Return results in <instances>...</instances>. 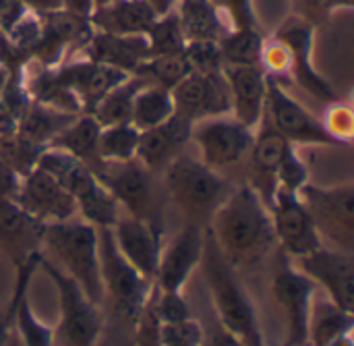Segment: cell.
I'll use <instances>...</instances> for the list:
<instances>
[{"label":"cell","mask_w":354,"mask_h":346,"mask_svg":"<svg viewBox=\"0 0 354 346\" xmlns=\"http://www.w3.org/2000/svg\"><path fill=\"white\" fill-rule=\"evenodd\" d=\"M207 233L234 270L255 266L276 249L270 210L247 183L234 187L216 210Z\"/></svg>","instance_id":"cell-1"},{"label":"cell","mask_w":354,"mask_h":346,"mask_svg":"<svg viewBox=\"0 0 354 346\" xmlns=\"http://www.w3.org/2000/svg\"><path fill=\"white\" fill-rule=\"evenodd\" d=\"M199 268L203 270L207 295L216 313V322L230 332L243 346H266L257 307L226 257L220 253L212 235L205 230V247Z\"/></svg>","instance_id":"cell-2"},{"label":"cell","mask_w":354,"mask_h":346,"mask_svg":"<svg viewBox=\"0 0 354 346\" xmlns=\"http://www.w3.org/2000/svg\"><path fill=\"white\" fill-rule=\"evenodd\" d=\"M160 176L168 201L180 210L185 222L201 228L209 226L212 216L234 189L220 170H214L199 158L187 154L178 156Z\"/></svg>","instance_id":"cell-3"},{"label":"cell","mask_w":354,"mask_h":346,"mask_svg":"<svg viewBox=\"0 0 354 346\" xmlns=\"http://www.w3.org/2000/svg\"><path fill=\"white\" fill-rule=\"evenodd\" d=\"M44 249L52 251L60 270L71 276L89 301L104 305V289L100 278V249L97 228L81 218L46 224Z\"/></svg>","instance_id":"cell-4"},{"label":"cell","mask_w":354,"mask_h":346,"mask_svg":"<svg viewBox=\"0 0 354 346\" xmlns=\"http://www.w3.org/2000/svg\"><path fill=\"white\" fill-rule=\"evenodd\" d=\"M100 278L104 289V305L108 318L135 326L139 311L151 295L153 282L145 280L118 251L112 228H97Z\"/></svg>","instance_id":"cell-5"},{"label":"cell","mask_w":354,"mask_h":346,"mask_svg":"<svg viewBox=\"0 0 354 346\" xmlns=\"http://www.w3.org/2000/svg\"><path fill=\"white\" fill-rule=\"evenodd\" d=\"M97 179L108 187L127 216L164 233V210L168 197L160 174L151 172L135 158L131 162L106 164Z\"/></svg>","instance_id":"cell-6"},{"label":"cell","mask_w":354,"mask_h":346,"mask_svg":"<svg viewBox=\"0 0 354 346\" xmlns=\"http://www.w3.org/2000/svg\"><path fill=\"white\" fill-rule=\"evenodd\" d=\"M37 270H41L54 284L60 305V322L54 330V346H95L106 318L104 307L87 299L81 286L66 276L54 262L44 253L37 260Z\"/></svg>","instance_id":"cell-7"},{"label":"cell","mask_w":354,"mask_h":346,"mask_svg":"<svg viewBox=\"0 0 354 346\" xmlns=\"http://www.w3.org/2000/svg\"><path fill=\"white\" fill-rule=\"evenodd\" d=\"M317 235L330 247L354 255V183L315 185L307 183L299 191Z\"/></svg>","instance_id":"cell-8"},{"label":"cell","mask_w":354,"mask_h":346,"mask_svg":"<svg viewBox=\"0 0 354 346\" xmlns=\"http://www.w3.org/2000/svg\"><path fill=\"white\" fill-rule=\"evenodd\" d=\"M315 27L297 15H288L272 33L288 50V75L303 91L324 104L338 102L340 95L334 85L315 66Z\"/></svg>","instance_id":"cell-9"},{"label":"cell","mask_w":354,"mask_h":346,"mask_svg":"<svg viewBox=\"0 0 354 346\" xmlns=\"http://www.w3.org/2000/svg\"><path fill=\"white\" fill-rule=\"evenodd\" d=\"M263 116L270 125L292 145H319V147H342L299 100H295L286 87L268 75V95ZM344 149V147H342Z\"/></svg>","instance_id":"cell-10"},{"label":"cell","mask_w":354,"mask_h":346,"mask_svg":"<svg viewBox=\"0 0 354 346\" xmlns=\"http://www.w3.org/2000/svg\"><path fill=\"white\" fill-rule=\"evenodd\" d=\"M317 286L307 278L290 257L278 251V266L272 278V297L282 311L286 338L282 346H301L307 343L309 311Z\"/></svg>","instance_id":"cell-11"},{"label":"cell","mask_w":354,"mask_h":346,"mask_svg":"<svg viewBox=\"0 0 354 346\" xmlns=\"http://www.w3.org/2000/svg\"><path fill=\"white\" fill-rule=\"evenodd\" d=\"M255 131L241 125L236 118L216 116L193 125L191 141L199 147V160L214 170L239 166L247 160Z\"/></svg>","instance_id":"cell-12"},{"label":"cell","mask_w":354,"mask_h":346,"mask_svg":"<svg viewBox=\"0 0 354 346\" xmlns=\"http://www.w3.org/2000/svg\"><path fill=\"white\" fill-rule=\"evenodd\" d=\"M270 216L276 237V249L282 251L286 257L299 260L324 245L297 191L278 189L270 206Z\"/></svg>","instance_id":"cell-13"},{"label":"cell","mask_w":354,"mask_h":346,"mask_svg":"<svg viewBox=\"0 0 354 346\" xmlns=\"http://www.w3.org/2000/svg\"><path fill=\"white\" fill-rule=\"evenodd\" d=\"M174 114L191 125L230 114V91L222 71L197 73L191 71L176 87H172Z\"/></svg>","instance_id":"cell-14"},{"label":"cell","mask_w":354,"mask_h":346,"mask_svg":"<svg viewBox=\"0 0 354 346\" xmlns=\"http://www.w3.org/2000/svg\"><path fill=\"white\" fill-rule=\"evenodd\" d=\"M292 264L313 280L317 291H322L336 305L354 311V255L322 245L317 251L292 260Z\"/></svg>","instance_id":"cell-15"},{"label":"cell","mask_w":354,"mask_h":346,"mask_svg":"<svg viewBox=\"0 0 354 346\" xmlns=\"http://www.w3.org/2000/svg\"><path fill=\"white\" fill-rule=\"evenodd\" d=\"M295 149L292 143H288L263 116L261 122L255 129V139L251 145V152L247 156L249 162V179L247 185L259 195V199L270 210L274 195L278 191V174L288 158V154Z\"/></svg>","instance_id":"cell-16"},{"label":"cell","mask_w":354,"mask_h":346,"mask_svg":"<svg viewBox=\"0 0 354 346\" xmlns=\"http://www.w3.org/2000/svg\"><path fill=\"white\" fill-rule=\"evenodd\" d=\"M205 230L197 224L185 222L180 230L162 247L153 284L158 291L183 293L191 274L199 268L205 247Z\"/></svg>","instance_id":"cell-17"},{"label":"cell","mask_w":354,"mask_h":346,"mask_svg":"<svg viewBox=\"0 0 354 346\" xmlns=\"http://www.w3.org/2000/svg\"><path fill=\"white\" fill-rule=\"evenodd\" d=\"M15 201L44 224L64 222L77 218V203L73 195L46 170L33 168L19 179Z\"/></svg>","instance_id":"cell-18"},{"label":"cell","mask_w":354,"mask_h":346,"mask_svg":"<svg viewBox=\"0 0 354 346\" xmlns=\"http://www.w3.org/2000/svg\"><path fill=\"white\" fill-rule=\"evenodd\" d=\"M44 230L46 224L29 216L15 199L0 201V251L12 270L44 253Z\"/></svg>","instance_id":"cell-19"},{"label":"cell","mask_w":354,"mask_h":346,"mask_svg":"<svg viewBox=\"0 0 354 346\" xmlns=\"http://www.w3.org/2000/svg\"><path fill=\"white\" fill-rule=\"evenodd\" d=\"M114 243L122 257L149 282H153L158 272L160 253L164 247V233L131 216L118 218L112 228Z\"/></svg>","instance_id":"cell-20"},{"label":"cell","mask_w":354,"mask_h":346,"mask_svg":"<svg viewBox=\"0 0 354 346\" xmlns=\"http://www.w3.org/2000/svg\"><path fill=\"white\" fill-rule=\"evenodd\" d=\"M230 91V114L241 125L257 129L266 112L268 73L259 66H224L222 69Z\"/></svg>","instance_id":"cell-21"},{"label":"cell","mask_w":354,"mask_h":346,"mask_svg":"<svg viewBox=\"0 0 354 346\" xmlns=\"http://www.w3.org/2000/svg\"><path fill=\"white\" fill-rule=\"evenodd\" d=\"M193 125L178 114H172L168 120L141 131L137 160L156 174H162L178 156L185 154V147L191 143Z\"/></svg>","instance_id":"cell-22"},{"label":"cell","mask_w":354,"mask_h":346,"mask_svg":"<svg viewBox=\"0 0 354 346\" xmlns=\"http://www.w3.org/2000/svg\"><path fill=\"white\" fill-rule=\"evenodd\" d=\"M60 79L73 89L77 95L83 114H91V110L97 106V102L114 89L120 81H124L131 75H124L112 66L93 62L89 58H77V60H64L56 66Z\"/></svg>","instance_id":"cell-23"},{"label":"cell","mask_w":354,"mask_h":346,"mask_svg":"<svg viewBox=\"0 0 354 346\" xmlns=\"http://www.w3.org/2000/svg\"><path fill=\"white\" fill-rule=\"evenodd\" d=\"M83 56L93 62L112 66L124 75H137V71L149 58V48L145 35H114L93 29Z\"/></svg>","instance_id":"cell-24"},{"label":"cell","mask_w":354,"mask_h":346,"mask_svg":"<svg viewBox=\"0 0 354 346\" xmlns=\"http://www.w3.org/2000/svg\"><path fill=\"white\" fill-rule=\"evenodd\" d=\"M100 131L102 127L91 114H79L64 131H60L48 147L62 149L87 166L95 176L102 174L106 162L100 156Z\"/></svg>","instance_id":"cell-25"},{"label":"cell","mask_w":354,"mask_h":346,"mask_svg":"<svg viewBox=\"0 0 354 346\" xmlns=\"http://www.w3.org/2000/svg\"><path fill=\"white\" fill-rule=\"evenodd\" d=\"M158 15L147 0H120L116 4L95 8L91 27L100 33L114 35H145Z\"/></svg>","instance_id":"cell-26"},{"label":"cell","mask_w":354,"mask_h":346,"mask_svg":"<svg viewBox=\"0 0 354 346\" xmlns=\"http://www.w3.org/2000/svg\"><path fill=\"white\" fill-rule=\"evenodd\" d=\"M354 311H348L328 299L324 293L315 291L309 326H307V343L313 346H330L338 338L353 334Z\"/></svg>","instance_id":"cell-27"},{"label":"cell","mask_w":354,"mask_h":346,"mask_svg":"<svg viewBox=\"0 0 354 346\" xmlns=\"http://www.w3.org/2000/svg\"><path fill=\"white\" fill-rule=\"evenodd\" d=\"M176 15L189 42H220L228 31V23L209 0H180Z\"/></svg>","instance_id":"cell-28"},{"label":"cell","mask_w":354,"mask_h":346,"mask_svg":"<svg viewBox=\"0 0 354 346\" xmlns=\"http://www.w3.org/2000/svg\"><path fill=\"white\" fill-rule=\"evenodd\" d=\"M79 114L75 112H64V110H56L44 104H37L31 100V104L27 106V110L23 112V116L17 122V131L21 135H25L27 139H31L33 143L48 147L52 143V139L64 131Z\"/></svg>","instance_id":"cell-29"},{"label":"cell","mask_w":354,"mask_h":346,"mask_svg":"<svg viewBox=\"0 0 354 346\" xmlns=\"http://www.w3.org/2000/svg\"><path fill=\"white\" fill-rule=\"evenodd\" d=\"M75 203L77 218L85 220L95 228H114L122 214L118 201L97 176L75 195Z\"/></svg>","instance_id":"cell-30"},{"label":"cell","mask_w":354,"mask_h":346,"mask_svg":"<svg viewBox=\"0 0 354 346\" xmlns=\"http://www.w3.org/2000/svg\"><path fill=\"white\" fill-rule=\"evenodd\" d=\"M172 114H174V102H172L170 89L143 83L133 102L131 125L137 127L139 131H147L168 120Z\"/></svg>","instance_id":"cell-31"},{"label":"cell","mask_w":354,"mask_h":346,"mask_svg":"<svg viewBox=\"0 0 354 346\" xmlns=\"http://www.w3.org/2000/svg\"><path fill=\"white\" fill-rule=\"evenodd\" d=\"M145 81L131 75L124 81H120L114 89H110L97 106L91 110V116L97 120L100 127H112V125H122L131 122V112H133V102L137 91L141 89Z\"/></svg>","instance_id":"cell-32"},{"label":"cell","mask_w":354,"mask_h":346,"mask_svg":"<svg viewBox=\"0 0 354 346\" xmlns=\"http://www.w3.org/2000/svg\"><path fill=\"white\" fill-rule=\"evenodd\" d=\"M263 33L261 29H230L220 42V54L224 66H261V50H263Z\"/></svg>","instance_id":"cell-33"},{"label":"cell","mask_w":354,"mask_h":346,"mask_svg":"<svg viewBox=\"0 0 354 346\" xmlns=\"http://www.w3.org/2000/svg\"><path fill=\"white\" fill-rule=\"evenodd\" d=\"M141 131L131 122L102 127L100 131V156L106 164L131 162L137 158Z\"/></svg>","instance_id":"cell-34"},{"label":"cell","mask_w":354,"mask_h":346,"mask_svg":"<svg viewBox=\"0 0 354 346\" xmlns=\"http://www.w3.org/2000/svg\"><path fill=\"white\" fill-rule=\"evenodd\" d=\"M46 147L33 143L17 129L0 135V162L8 166L17 176H25L37 166V160Z\"/></svg>","instance_id":"cell-35"},{"label":"cell","mask_w":354,"mask_h":346,"mask_svg":"<svg viewBox=\"0 0 354 346\" xmlns=\"http://www.w3.org/2000/svg\"><path fill=\"white\" fill-rule=\"evenodd\" d=\"M189 73L191 66L183 50L178 54H168V56H149L135 77L143 79L149 85H160L172 91V87H176Z\"/></svg>","instance_id":"cell-36"},{"label":"cell","mask_w":354,"mask_h":346,"mask_svg":"<svg viewBox=\"0 0 354 346\" xmlns=\"http://www.w3.org/2000/svg\"><path fill=\"white\" fill-rule=\"evenodd\" d=\"M149 56H168V54H178L185 50L187 39L178 21L176 10H170L166 15H160L149 31L145 33Z\"/></svg>","instance_id":"cell-37"},{"label":"cell","mask_w":354,"mask_h":346,"mask_svg":"<svg viewBox=\"0 0 354 346\" xmlns=\"http://www.w3.org/2000/svg\"><path fill=\"white\" fill-rule=\"evenodd\" d=\"M15 332L25 346H54V330L35 316L29 303V291L19 297L15 311Z\"/></svg>","instance_id":"cell-38"},{"label":"cell","mask_w":354,"mask_h":346,"mask_svg":"<svg viewBox=\"0 0 354 346\" xmlns=\"http://www.w3.org/2000/svg\"><path fill=\"white\" fill-rule=\"evenodd\" d=\"M41 255V253H39ZM37 257L29 260L27 264H23L19 270H15V284H12V293H10V299L8 303L2 307L0 311V346H6L12 330H15V311H17V303H19V297L29 291L31 286V278L33 274L37 272Z\"/></svg>","instance_id":"cell-39"},{"label":"cell","mask_w":354,"mask_h":346,"mask_svg":"<svg viewBox=\"0 0 354 346\" xmlns=\"http://www.w3.org/2000/svg\"><path fill=\"white\" fill-rule=\"evenodd\" d=\"M326 131L344 147L348 149L354 139V112L351 102L338 100L332 104H326L324 118H319Z\"/></svg>","instance_id":"cell-40"},{"label":"cell","mask_w":354,"mask_h":346,"mask_svg":"<svg viewBox=\"0 0 354 346\" xmlns=\"http://www.w3.org/2000/svg\"><path fill=\"white\" fill-rule=\"evenodd\" d=\"M354 8V0H290V12L311 23L315 29L326 25L334 12Z\"/></svg>","instance_id":"cell-41"},{"label":"cell","mask_w":354,"mask_h":346,"mask_svg":"<svg viewBox=\"0 0 354 346\" xmlns=\"http://www.w3.org/2000/svg\"><path fill=\"white\" fill-rule=\"evenodd\" d=\"M156 284L133 326V346H162V322L156 311Z\"/></svg>","instance_id":"cell-42"},{"label":"cell","mask_w":354,"mask_h":346,"mask_svg":"<svg viewBox=\"0 0 354 346\" xmlns=\"http://www.w3.org/2000/svg\"><path fill=\"white\" fill-rule=\"evenodd\" d=\"M230 29H261L255 0H209Z\"/></svg>","instance_id":"cell-43"},{"label":"cell","mask_w":354,"mask_h":346,"mask_svg":"<svg viewBox=\"0 0 354 346\" xmlns=\"http://www.w3.org/2000/svg\"><path fill=\"white\" fill-rule=\"evenodd\" d=\"M185 58L191 71L197 73H218L224 69L218 42H189L185 46Z\"/></svg>","instance_id":"cell-44"},{"label":"cell","mask_w":354,"mask_h":346,"mask_svg":"<svg viewBox=\"0 0 354 346\" xmlns=\"http://www.w3.org/2000/svg\"><path fill=\"white\" fill-rule=\"evenodd\" d=\"M205 330L191 318L180 324H162V346H203Z\"/></svg>","instance_id":"cell-45"},{"label":"cell","mask_w":354,"mask_h":346,"mask_svg":"<svg viewBox=\"0 0 354 346\" xmlns=\"http://www.w3.org/2000/svg\"><path fill=\"white\" fill-rule=\"evenodd\" d=\"M156 311L162 324H180L193 318L189 301L183 297V293H156Z\"/></svg>","instance_id":"cell-46"},{"label":"cell","mask_w":354,"mask_h":346,"mask_svg":"<svg viewBox=\"0 0 354 346\" xmlns=\"http://www.w3.org/2000/svg\"><path fill=\"white\" fill-rule=\"evenodd\" d=\"M19 179L8 166L0 162V201L2 199H15V193L19 189Z\"/></svg>","instance_id":"cell-47"},{"label":"cell","mask_w":354,"mask_h":346,"mask_svg":"<svg viewBox=\"0 0 354 346\" xmlns=\"http://www.w3.org/2000/svg\"><path fill=\"white\" fill-rule=\"evenodd\" d=\"M203 346H243L230 332H226L218 322L209 328V332H205V343Z\"/></svg>","instance_id":"cell-48"},{"label":"cell","mask_w":354,"mask_h":346,"mask_svg":"<svg viewBox=\"0 0 354 346\" xmlns=\"http://www.w3.org/2000/svg\"><path fill=\"white\" fill-rule=\"evenodd\" d=\"M62 10L71 12V15H77V17H83V19H89L91 21V15L95 10V4L93 0H62Z\"/></svg>","instance_id":"cell-49"},{"label":"cell","mask_w":354,"mask_h":346,"mask_svg":"<svg viewBox=\"0 0 354 346\" xmlns=\"http://www.w3.org/2000/svg\"><path fill=\"white\" fill-rule=\"evenodd\" d=\"M31 12H37V15H46V12H52V10H58L62 6V0H21Z\"/></svg>","instance_id":"cell-50"},{"label":"cell","mask_w":354,"mask_h":346,"mask_svg":"<svg viewBox=\"0 0 354 346\" xmlns=\"http://www.w3.org/2000/svg\"><path fill=\"white\" fill-rule=\"evenodd\" d=\"M147 2H149V6L153 8V12L160 17V15H166V12L174 10L176 4H178L180 0H147Z\"/></svg>","instance_id":"cell-51"},{"label":"cell","mask_w":354,"mask_h":346,"mask_svg":"<svg viewBox=\"0 0 354 346\" xmlns=\"http://www.w3.org/2000/svg\"><path fill=\"white\" fill-rule=\"evenodd\" d=\"M15 129H17L15 120H10V118L0 110V135H2V133H8V131H15Z\"/></svg>","instance_id":"cell-52"},{"label":"cell","mask_w":354,"mask_h":346,"mask_svg":"<svg viewBox=\"0 0 354 346\" xmlns=\"http://www.w3.org/2000/svg\"><path fill=\"white\" fill-rule=\"evenodd\" d=\"M6 79H8V66L0 64V95L4 91V85H6Z\"/></svg>","instance_id":"cell-53"},{"label":"cell","mask_w":354,"mask_h":346,"mask_svg":"<svg viewBox=\"0 0 354 346\" xmlns=\"http://www.w3.org/2000/svg\"><path fill=\"white\" fill-rule=\"evenodd\" d=\"M330 346H354L353 340V334H346V336H342V338H338L336 343H332Z\"/></svg>","instance_id":"cell-54"},{"label":"cell","mask_w":354,"mask_h":346,"mask_svg":"<svg viewBox=\"0 0 354 346\" xmlns=\"http://www.w3.org/2000/svg\"><path fill=\"white\" fill-rule=\"evenodd\" d=\"M6 346H25V345L21 343V338H19V336H17V332L12 330V334H10V338H8Z\"/></svg>","instance_id":"cell-55"},{"label":"cell","mask_w":354,"mask_h":346,"mask_svg":"<svg viewBox=\"0 0 354 346\" xmlns=\"http://www.w3.org/2000/svg\"><path fill=\"white\" fill-rule=\"evenodd\" d=\"M116 2H120V0H93L95 8H104V6H110V4H116Z\"/></svg>","instance_id":"cell-56"},{"label":"cell","mask_w":354,"mask_h":346,"mask_svg":"<svg viewBox=\"0 0 354 346\" xmlns=\"http://www.w3.org/2000/svg\"><path fill=\"white\" fill-rule=\"evenodd\" d=\"M301 346H313V345H309V343H305V345H301Z\"/></svg>","instance_id":"cell-57"},{"label":"cell","mask_w":354,"mask_h":346,"mask_svg":"<svg viewBox=\"0 0 354 346\" xmlns=\"http://www.w3.org/2000/svg\"><path fill=\"white\" fill-rule=\"evenodd\" d=\"M266 346H278V345H266ZM280 346H282V345H280Z\"/></svg>","instance_id":"cell-58"}]
</instances>
